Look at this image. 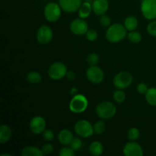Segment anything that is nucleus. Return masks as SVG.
Listing matches in <instances>:
<instances>
[{
	"instance_id": "nucleus-1",
	"label": "nucleus",
	"mask_w": 156,
	"mask_h": 156,
	"mask_svg": "<svg viewBox=\"0 0 156 156\" xmlns=\"http://www.w3.org/2000/svg\"><path fill=\"white\" fill-rule=\"evenodd\" d=\"M127 35V30L121 24H114L108 27L106 31V38L109 42L116 44L123 41Z\"/></svg>"
},
{
	"instance_id": "nucleus-2",
	"label": "nucleus",
	"mask_w": 156,
	"mask_h": 156,
	"mask_svg": "<svg viewBox=\"0 0 156 156\" xmlns=\"http://www.w3.org/2000/svg\"><path fill=\"white\" fill-rule=\"evenodd\" d=\"M96 114L99 118L102 120H108L114 117L117 113V108L112 102L102 101L96 107Z\"/></svg>"
},
{
	"instance_id": "nucleus-3",
	"label": "nucleus",
	"mask_w": 156,
	"mask_h": 156,
	"mask_svg": "<svg viewBox=\"0 0 156 156\" xmlns=\"http://www.w3.org/2000/svg\"><path fill=\"white\" fill-rule=\"evenodd\" d=\"M88 106V99L82 94H77L73 96L69 102V109L75 114L84 112Z\"/></svg>"
},
{
	"instance_id": "nucleus-4",
	"label": "nucleus",
	"mask_w": 156,
	"mask_h": 156,
	"mask_svg": "<svg viewBox=\"0 0 156 156\" xmlns=\"http://www.w3.org/2000/svg\"><path fill=\"white\" fill-rule=\"evenodd\" d=\"M62 11L59 3L49 2L44 8V17L49 22H56L61 17Z\"/></svg>"
},
{
	"instance_id": "nucleus-5",
	"label": "nucleus",
	"mask_w": 156,
	"mask_h": 156,
	"mask_svg": "<svg viewBox=\"0 0 156 156\" xmlns=\"http://www.w3.org/2000/svg\"><path fill=\"white\" fill-rule=\"evenodd\" d=\"M67 71L68 70L66 66L63 62H56L50 65L47 73L49 77L53 80H60L62 78L66 77Z\"/></svg>"
},
{
	"instance_id": "nucleus-6",
	"label": "nucleus",
	"mask_w": 156,
	"mask_h": 156,
	"mask_svg": "<svg viewBox=\"0 0 156 156\" xmlns=\"http://www.w3.org/2000/svg\"><path fill=\"white\" fill-rule=\"evenodd\" d=\"M133 77L132 74L128 72H120L117 73L114 78V85L118 89H126L132 84Z\"/></svg>"
},
{
	"instance_id": "nucleus-7",
	"label": "nucleus",
	"mask_w": 156,
	"mask_h": 156,
	"mask_svg": "<svg viewBox=\"0 0 156 156\" xmlns=\"http://www.w3.org/2000/svg\"><path fill=\"white\" fill-rule=\"evenodd\" d=\"M74 129L77 135L83 138H88L94 133L93 125L86 120H80L76 122Z\"/></svg>"
},
{
	"instance_id": "nucleus-8",
	"label": "nucleus",
	"mask_w": 156,
	"mask_h": 156,
	"mask_svg": "<svg viewBox=\"0 0 156 156\" xmlns=\"http://www.w3.org/2000/svg\"><path fill=\"white\" fill-rule=\"evenodd\" d=\"M143 17L147 20L156 18V0H143L140 6Z\"/></svg>"
},
{
	"instance_id": "nucleus-9",
	"label": "nucleus",
	"mask_w": 156,
	"mask_h": 156,
	"mask_svg": "<svg viewBox=\"0 0 156 156\" xmlns=\"http://www.w3.org/2000/svg\"><path fill=\"white\" fill-rule=\"evenodd\" d=\"M86 77L93 84H100L105 78V73L100 67L90 66L86 71Z\"/></svg>"
},
{
	"instance_id": "nucleus-10",
	"label": "nucleus",
	"mask_w": 156,
	"mask_h": 156,
	"mask_svg": "<svg viewBox=\"0 0 156 156\" xmlns=\"http://www.w3.org/2000/svg\"><path fill=\"white\" fill-rule=\"evenodd\" d=\"M53 37V32L51 27L47 25H42L38 28L37 31V40L38 43L45 45L52 41Z\"/></svg>"
},
{
	"instance_id": "nucleus-11",
	"label": "nucleus",
	"mask_w": 156,
	"mask_h": 156,
	"mask_svg": "<svg viewBox=\"0 0 156 156\" xmlns=\"http://www.w3.org/2000/svg\"><path fill=\"white\" fill-rule=\"evenodd\" d=\"M70 30L76 35H84L88 30V24L83 18H76L72 21L69 25Z\"/></svg>"
},
{
	"instance_id": "nucleus-12",
	"label": "nucleus",
	"mask_w": 156,
	"mask_h": 156,
	"mask_svg": "<svg viewBox=\"0 0 156 156\" xmlns=\"http://www.w3.org/2000/svg\"><path fill=\"white\" fill-rule=\"evenodd\" d=\"M47 123L44 117L41 116H36L30 120L29 123V127L30 131L34 134L43 133L46 129Z\"/></svg>"
},
{
	"instance_id": "nucleus-13",
	"label": "nucleus",
	"mask_w": 156,
	"mask_h": 156,
	"mask_svg": "<svg viewBox=\"0 0 156 156\" xmlns=\"http://www.w3.org/2000/svg\"><path fill=\"white\" fill-rule=\"evenodd\" d=\"M123 152L125 156H143L144 154L143 148L135 141H130L126 143L123 147Z\"/></svg>"
},
{
	"instance_id": "nucleus-14",
	"label": "nucleus",
	"mask_w": 156,
	"mask_h": 156,
	"mask_svg": "<svg viewBox=\"0 0 156 156\" xmlns=\"http://www.w3.org/2000/svg\"><path fill=\"white\" fill-rule=\"evenodd\" d=\"M58 1L62 10L67 13H73L79 11L82 3V0H58Z\"/></svg>"
},
{
	"instance_id": "nucleus-15",
	"label": "nucleus",
	"mask_w": 156,
	"mask_h": 156,
	"mask_svg": "<svg viewBox=\"0 0 156 156\" xmlns=\"http://www.w3.org/2000/svg\"><path fill=\"white\" fill-rule=\"evenodd\" d=\"M91 5H92V12L96 15L101 16L105 15L108 12L109 2L108 0H94Z\"/></svg>"
},
{
	"instance_id": "nucleus-16",
	"label": "nucleus",
	"mask_w": 156,
	"mask_h": 156,
	"mask_svg": "<svg viewBox=\"0 0 156 156\" xmlns=\"http://www.w3.org/2000/svg\"><path fill=\"white\" fill-rule=\"evenodd\" d=\"M73 138V133L69 129H63L59 131L58 134V140L62 146H69Z\"/></svg>"
},
{
	"instance_id": "nucleus-17",
	"label": "nucleus",
	"mask_w": 156,
	"mask_h": 156,
	"mask_svg": "<svg viewBox=\"0 0 156 156\" xmlns=\"http://www.w3.org/2000/svg\"><path fill=\"white\" fill-rule=\"evenodd\" d=\"M12 137V129L7 125H1L0 126V143L2 144L6 143Z\"/></svg>"
},
{
	"instance_id": "nucleus-18",
	"label": "nucleus",
	"mask_w": 156,
	"mask_h": 156,
	"mask_svg": "<svg viewBox=\"0 0 156 156\" xmlns=\"http://www.w3.org/2000/svg\"><path fill=\"white\" fill-rule=\"evenodd\" d=\"M91 11H92L91 3L88 2H84L82 3L79 11H78L79 12V18L85 19L88 16H90V15L91 13Z\"/></svg>"
},
{
	"instance_id": "nucleus-19",
	"label": "nucleus",
	"mask_w": 156,
	"mask_h": 156,
	"mask_svg": "<svg viewBox=\"0 0 156 156\" xmlns=\"http://www.w3.org/2000/svg\"><path fill=\"white\" fill-rule=\"evenodd\" d=\"M22 156H43L42 150L35 146H26L21 151Z\"/></svg>"
},
{
	"instance_id": "nucleus-20",
	"label": "nucleus",
	"mask_w": 156,
	"mask_h": 156,
	"mask_svg": "<svg viewBox=\"0 0 156 156\" xmlns=\"http://www.w3.org/2000/svg\"><path fill=\"white\" fill-rule=\"evenodd\" d=\"M89 152L94 156H99L104 152V146L102 143L99 141H94L90 144Z\"/></svg>"
},
{
	"instance_id": "nucleus-21",
	"label": "nucleus",
	"mask_w": 156,
	"mask_h": 156,
	"mask_svg": "<svg viewBox=\"0 0 156 156\" xmlns=\"http://www.w3.org/2000/svg\"><path fill=\"white\" fill-rule=\"evenodd\" d=\"M138 20L134 16H128L124 20V27L129 31L135 30L138 27Z\"/></svg>"
},
{
	"instance_id": "nucleus-22",
	"label": "nucleus",
	"mask_w": 156,
	"mask_h": 156,
	"mask_svg": "<svg viewBox=\"0 0 156 156\" xmlns=\"http://www.w3.org/2000/svg\"><path fill=\"white\" fill-rule=\"evenodd\" d=\"M27 82L30 84L32 85H37L42 80V76L39 73L35 71L30 72L27 75V77H26Z\"/></svg>"
},
{
	"instance_id": "nucleus-23",
	"label": "nucleus",
	"mask_w": 156,
	"mask_h": 156,
	"mask_svg": "<svg viewBox=\"0 0 156 156\" xmlns=\"http://www.w3.org/2000/svg\"><path fill=\"white\" fill-rule=\"evenodd\" d=\"M146 100L149 105L152 106H156V88L152 87V88H149L147 92L146 93Z\"/></svg>"
},
{
	"instance_id": "nucleus-24",
	"label": "nucleus",
	"mask_w": 156,
	"mask_h": 156,
	"mask_svg": "<svg viewBox=\"0 0 156 156\" xmlns=\"http://www.w3.org/2000/svg\"><path fill=\"white\" fill-rule=\"evenodd\" d=\"M93 129H94V133L97 135H101V134L104 133L106 129V125L103 120H98V121L95 122L94 125H93Z\"/></svg>"
},
{
	"instance_id": "nucleus-25",
	"label": "nucleus",
	"mask_w": 156,
	"mask_h": 156,
	"mask_svg": "<svg viewBox=\"0 0 156 156\" xmlns=\"http://www.w3.org/2000/svg\"><path fill=\"white\" fill-rule=\"evenodd\" d=\"M113 98L117 103L121 104L124 102L125 99H126V94L123 91V89L117 88V90L114 91V94H113Z\"/></svg>"
},
{
	"instance_id": "nucleus-26",
	"label": "nucleus",
	"mask_w": 156,
	"mask_h": 156,
	"mask_svg": "<svg viewBox=\"0 0 156 156\" xmlns=\"http://www.w3.org/2000/svg\"><path fill=\"white\" fill-rule=\"evenodd\" d=\"M127 37L129 41L133 44H138L142 41L141 34L136 30L129 31V33L127 34Z\"/></svg>"
},
{
	"instance_id": "nucleus-27",
	"label": "nucleus",
	"mask_w": 156,
	"mask_h": 156,
	"mask_svg": "<svg viewBox=\"0 0 156 156\" xmlns=\"http://www.w3.org/2000/svg\"><path fill=\"white\" fill-rule=\"evenodd\" d=\"M140 136V132L137 128L133 127L128 130L127 137L130 141H136L139 139Z\"/></svg>"
},
{
	"instance_id": "nucleus-28",
	"label": "nucleus",
	"mask_w": 156,
	"mask_h": 156,
	"mask_svg": "<svg viewBox=\"0 0 156 156\" xmlns=\"http://www.w3.org/2000/svg\"><path fill=\"white\" fill-rule=\"evenodd\" d=\"M86 61L89 66H96L99 62V56L95 53H90L87 56Z\"/></svg>"
},
{
	"instance_id": "nucleus-29",
	"label": "nucleus",
	"mask_w": 156,
	"mask_h": 156,
	"mask_svg": "<svg viewBox=\"0 0 156 156\" xmlns=\"http://www.w3.org/2000/svg\"><path fill=\"white\" fill-rule=\"evenodd\" d=\"M69 146L75 151V152L79 150L82 146V140H81V139H79V137H74V138L73 139V140L71 141V143H70Z\"/></svg>"
},
{
	"instance_id": "nucleus-30",
	"label": "nucleus",
	"mask_w": 156,
	"mask_h": 156,
	"mask_svg": "<svg viewBox=\"0 0 156 156\" xmlns=\"http://www.w3.org/2000/svg\"><path fill=\"white\" fill-rule=\"evenodd\" d=\"M75 155V151L71 147H67L65 146L62 149H61L59 152V156H73Z\"/></svg>"
},
{
	"instance_id": "nucleus-31",
	"label": "nucleus",
	"mask_w": 156,
	"mask_h": 156,
	"mask_svg": "<svg viewBox=\"0 0 156 156\" xmlns=\"http://www.w3.org/2000/svg\"><path fill=\"white\" fill-rule=\"evenodd\" d=\"M100 24L101 25L105 27H108L111 25V19L108 15H102L100 17Z\"/></svg>"
},
{
	"instance_id": "nucleus-32",
	"label": "nucleus",
	"mask_w": 156,
	"mask_h": 156,
	"mask_svg": "<svg viewBox=\"0 0 156 156\" xmlns=\"http://www.w3.org/2000/svg\"><path fill=\"white\" fill-rule=\"evenodd\" d=\"M85 36L88 41H94L97 40L98 34V32L94 29H88V31L85 34Z\"/></svg>"
},
{
	"instance_id": "nucleus-33",
	"label": "nucleus",
	"mask_w": 156,
	"mask_h": 156,
	"mask_svg": "<svg viewBox=\"0 0 156 156\" xmlns=\"http://www.w3.org/2000/svg\"><path fill=\"white\" fill-rule=\"evenodd\" d=\"M147 31L151 36L156 37V20H152L147 26Z\"/></svg>"
},
{
	"instance_id": "nucleus-34",
	"label": "nucleus",
	"mask_w": 156,
	"mask_h": 156,
	"mask_svg": "<svg viewBox=\"0 0 156 156\" xmlns=\"http://www.w3.org/2000/svg\"><path fill=\"white\" fill-rule=\"evenodd\" d=\"M43 137L46 141L50 142L54 139V133L51 129H45L43 132Z\"/></svg>"
},
{
	"instance_id": "nucleus-35",
	"label": "nucleus",
	"mask_w": 156,
	"mask_h": 156,
	"mask_svg": "<svg viewBox=\"0 0 156 156\" xmlns=\"http://www.w3.org/2000/svg\"><path fill=\"white\" fill-rule=\"evenodd\" d=\"M41 150H42L44 155H50L54 150V148L52 144L50 143H47V144H44V146L41 148Z\"/></svg>"
},
{
	"instance_id": "nucleus-36",
	"label": "nucleus",
	"mask_w": 156,
	"mask_h": 156,
	"mask_svg": "<svg viewBox=\"0 0 156 156\" xmlns=\"http://www.w3.org/2000/svg\"><path fill=\"white\" fill-rule=\"evenodd\" d=\"M149 90L148 88V85H146L144 82H140L136 86V91H138V93L142 94H146V93L147 92V91Z\"/></svg>"
},
{
	"instance_id": "nucleus-37",
	"label": "nucleus",
	"mask_w": 156,
	"mask_h": 156,
	"mask_svg": "<svg viewBox=\"0 0 156 156\" xmlns=\"http://www.w3.org/2000/svg\"><path fill=\"white\" fill-rule=\"evenodd\" d=\"M66 77V79H69V80H74L75 78H76V74H75L74 72L73 71H67Z\"/></svg>"
},
{
	"instance_id": "nucleus-38",
	"label": "nucleus",
	"mask_w": 156,
	"mask_h": 156,
	"mask_svg": "<svg viewBox=\"0 0 156 156\" xmlns=\"http://www.w3.org/2000/svg\"><path fill=\"white\" fill-rule=\"evenodd\" d=\"M70 94H71V95H73V96H74V95H76V94H78L77 88H75V87L72 88L71 90H70Z\"/></svg>"
},
{
	"instance_id": "nucleus-39",
	"label": "nucleus",
	"mask_w": 156,
	"mask_h": 156,
	"mask_svg": "<svg viewBox=\"0 0 156 156\" xmlns=\"http://www.w3.org/2000/svg\"><path fill=\"white\" fill-rule=\"evenodd\" d=\"M93 1H94V0H85V2H88L91 3V4H92Z\"/></svg>"
},
{
	"instance_id": "nucleus-40",
	"label": "nucleus",
	"mask_w": 156,
	"mask_h": 156,
	"mask_svg": "<svg viewBox=\"0 0 156 156\" xmlns=\"http://www.w3.org/2000/svg\"><path fill=\"white\" fill-rule=\"evenodd\" d=\"M1 156H11L10 154H2Z\"/></svg>"
},
{
	"instance_id": "nucleus-41",
	"label": "nucleus",
	"mask_w": 156,
	"mask_h": 156,
	"mask_svg": "<svg viewBox=\"0 0 156 156\" xmlns=\"http://www.w3.org/2000/svg\"><path fill=\"white\" fill-rule=\"evenodd\" d=\"M44 1H47V0H44Z\"/></svg>"
}]
</instances>
